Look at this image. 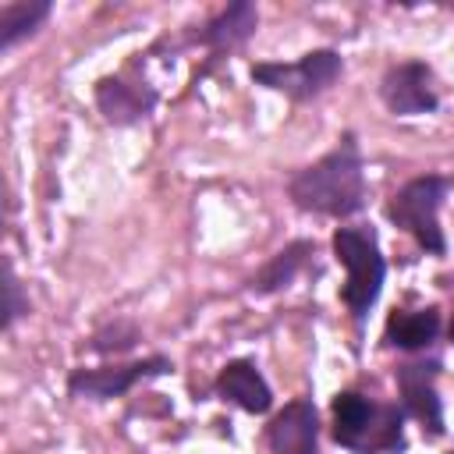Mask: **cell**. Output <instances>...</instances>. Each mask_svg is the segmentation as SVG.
<instances>
[{
	"label": "cell",
	"mask_w": 454,
	"mask_h": 454,
	"mask_svg": "<svg viewBox=\"0 0 454 454\" xmlns=\"http://www.w3.org/2000/svg\"><path fill=\"white\" fill-rule=\"evenodd\" d=\"M4 294H7V301H4V326H14V319L28 312V298L21 294V284H18L14 270H11V262H4Z\"/></svg>",
	"instance_id": "2e32d148"
},
{
	"label": "cell",
	"mask_w": 454,
	"mask_h": 454,
	"mask_svg": "<svg viewBox=\"0 0 454 454\" xmlns=\"http://www.w3.org/2000/svg\"><path fill=\"white\" fill-rule=\"evenodd\" d=\"M340 53L337 50H312L305 57H298L294 64H252V82L273 89V92H284L291 99H312L319 92H326L337 74H340Z\"/></svg>",
	"instance_id": "5b68a950"
},
{
	"label": "cell",
	"mask_w": 454,
	"mask_h": 454,
	"mask_svg": "<svg viewBox=\"0 0 454 454\" xmlns=\"http://www.w3.org/2000/svg\"><path fill=\"white\" fill-rule=\"evenodd\" d=\"M291 199L305 213L323 216H351L365 206V170L355 135H344L337 149H330L312 167L298 170L287 184Z\"/></svg>",
	"instance_id": "6da1fadb"
},
{
	"label": "cell",
	"mask_w": 454,
	"mask_h": 454,
	"mask_svg": "<svg viewBox=\"0 0 454 454\" xmlns=\"http://www.w3.org/2000/svg\"><path fill=\"white\" fill-rule=\"evenodd\" d=\"M170 372V362L163 355L131 362V365H103V369H74L67 376V390L74 397H92V401H106V397H121L128 394L135 383L149 380V376H163Z\"/></svg>",
	"instance_id": "8992f818"
},
{
	"label": "cell",
	"mask_w": 454,
	"mask_h": 454,
	"mask_svg": "<svg viewBox=\"0 0 454 454\" xmlns=\"http://www.w3.org/2000/svg\"><path fill=\"white\" fill-rule=\"evenodd\" d=\"M333 440L358 454H387L404 447L401 411L394 404H372L369 397L344 390L333 397Z\"/></svg>",
	"instance_id": "7a4b0ae2"
},
{
	"label": "cell",
	"mask_w": 454,
	"mask_h": 454,
	"mask_svg": "<svg viewBox=\"0 0 454 454\" xmlns=\"http://www.w3.org/2000/svg\"><path fill=\"white\" fill-rule=\"evenodd\" d=\"M380 96L387 103L390 114L411 117V114H429L440 106V96L433 89V71L422 60H404L394 64L383 82H380Z\"/></svg>",
	"instance_id": "52a82bcc"
},
{
	"label": "cell",
	"mask_w": 454,
	"mask_h": 454,
	"mask_svg": "<svg viewBox=\"0 0 454 454\" xmlns=\"http://www.w3.org/2000/svg\"><path fill=\"white\" fill-rule=\"evenodd\" d=\"M436 362H408L397 369V387H401V401L404 411L411 419L422 422V429H429V436L443 433V404L436 394Z\"/></svg>",
	"instance_id": "ba28073f"
},
{
	"label": "cell",
	"mask_w": 454,
	"mask_h": 454,
	"mask_svg": "<svg viewBox=\"0 0 454 454\" xmlns=\"http://www.w3.org/2000/svg\"><path fill=\"white\" fill-rule=\"evenodd\" d=\"M255 25H259V11H255V4L238 0V4L223 7L213 21H206V28H202L195 39H199L206 50H213V53H227V50L241 46V43L255 32Z\"/></svg>",
	"instance_id": "7c38bea8"
},
{
	"label": "cell",
	"mask_w": 454,
	"mask_h": 454,
	"mask_svg": "<svg viewBox=\"0 0 454 454\" xmlns=\"http://www.w3.org/2000/svg\"><path fill=\"white\" fill-rule=\"evenodd\" d=\"M312 252V245L309 241H291L287 248H280L255 277H252V291H259V294H270V291H277V287H287L291 280H294V273L301 270V262H305V255Z\"/></svg>",
	"instance_id": "5bb4252c"
},
{
	"label": "cell",
	"mask_w": 454,
	"mask_h": 454,
	"mask_svg": "<svg viewBox=\"0 0 454 454\" xmlns=\"http://www.w3.org/2000/svg\"><path fill=\"white\" fill-rule=\"evenodd\" d=\"M46 18H50V4L46 0H18V4H7L0 11V46L11 50L18 39L32 35Z\"/></svg>",
	"instance_id": "9a60e30c"
},
{
	"label": "cell",
	"mask_w": 454,
	"mask_h": 454,
	"mask_svg": "<svg viewBox=\"0 0 454 454\" xmlns=\"http://www.w3.org/2000/svg\"><path fill=\"white\" fill-rule=\"evenodd\" d=\"M270 450L273 454H319V415L316 404L298 397L284 404V411L273 415L266 429Z\"/></svg>",
	"instance_id": "9c48e42d"
},
{
	"label": "cell",
	"mask_w": 454,
	"mask_h": 454,
	"mask_svg": "<svg viewBox=\"0 0 454 454\" xmlns=\"http://www.w3.org/2000/svg\"><path fill=\"white\" fill-rule=\"evenodd\" d=\"M333 255L337 262L348 270V280H344V305L351 309V316L362 323L365 312L376 305L380 298V287H383V273H387V262L380 255V245L372 238V231H362V227H340L333 234Z\"/></svg>",
	"instance_id": "3957f363"
},
{
	"label": "cell",
	"mask_w": 454,
	"mask_h": 454,
	"mask_svg": "<svg viewBox=\"0 0 454 454\" xmlns=\"http://www.w3.org/2000/svg\"><path fill=\"white\" fill-rule=\"evenodd\" d=\"M135 340H138V330H135V326H128V323H114L110 330L96 333L89 348H92V351H128Z\"/></svg>",
	"instance_id": "e0dca14e"
},
{
	"label": "cell",
	"mask_w": 454,
	"mask_h": 454,
	"mask_svg": "<svg viewBox=\"0 0 454 454\" xmlns=\"http://www.w3.org/2000/svg\"><path fill=\"white\" fill-rule=\"evenodd\" d=\"M436 333H440V312L436 309L401 312V316H390V323H387V344L401 348V351H419V348L433 344Z\"/></svg>",
	"instance_id": "4fadbf2b"
},
{
	"label": "cell",
	"mask_w": 454,
	"mask_h": 454,
	"mask_svg": "<svg viewBox=\"0 0 454 454\" xmlns=\"http://www.w3.org/2000/svg\"><path fill=\"white\" fill-rule=\"evenodd\" d=\"M447 188H450L447 177L422 174V177L408 181L404 188H397V195L387 206V216L401 231H408L433 255H443L447 252V241H443V231H440V206H443Z\"/></svg>",
	"instance_id": "277c9868"
},
{
	"label": "cell",
	"mask_w": 454,
	"mask_h": 454,
	"mask_svg": "<svg viewBox=\"0 0 454 454\" xmlns=\"http://www.w3.org/2000/svg\"><path fill=\"white\" fill-rule=\"evenodd\" d=\"M96 106L110 124H135L149 117V110L156 106V92L149 85H131L124 78H99Z\"/></svg>",
	"instance_id": "30bf717a"
},
{
	"label": "cell",
	"mask_w": 454,
	"mask_h": 454,
	"mask_svg": "<svg viewBox=\"0 0 454 454\" xmlns=\"http://www.w3.org/2000/svg\"><path fill=\"white\" fill-rule=\"evenodd\" d=\"M216 394L223 401H234L241 411L248 415H262L270 411L273 404V394H270V383L262 380V372L248 362V358H238V362H227L216 376Z\"/></svg>",
	"instance_id": "8fae6325"
},
{
	"label": "cell",
	"mask_w": 454,
	"mask_h": 454,
	"mask_svg": "<svg viewBox=\"0 0 454 454\" xmlns=\"http://www.w3.org/2000/svg\"><path fill=\"white\" fill-rule=\"evenodd\" d=\"M447 337H450V344H454V319H450V326H447Z\"/></svg>",
	"instance_id": "ac0fdd59"
}]
</instances>
